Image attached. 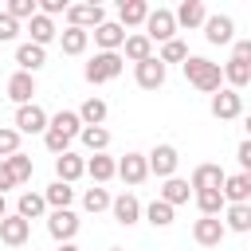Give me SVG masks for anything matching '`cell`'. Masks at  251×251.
Segmentation results:
<instances>
[{
	"label": "cell",
	"mask_w": 251,
	"mask_h": 251,
	"mask_svg": "<svg viewBox=\"0 0 251 251\" xmlns=\"http://www.w3.org/2000/svg\"><path fill=\"white\" fill-rule=\"evenodd\" d=\"M180 71H184L188 86H196L200 94H216V90L224 86L220 63H212V59H204V55H188V59L180 63Z\"/></svg>",
	"instance_id": "obj_1"
},
{
	"label": "cell",
	"mask_w": 251,
	"mask_h": 251,
	"mask_svg": "<svg viewBox=\"0 0 251 251\" xmlns=\"http://www.w3.org/2000/svg\"><path fill=\"white\" fill-rule=\"evenodd\" d=\"M122 71H126V59H122L118 51H94L90 63L82 67V78H86L90 86H102V82H114Z\"/></svg>",
	"instance_id": "obj_2"
},
{
	"label": "cell",
	"mask_w": 251,
	"mask_h": 251,
	"mask_svg": "<svg viewBox=\"0 0 251 251\" xmlns=\"http://www.w3.org/2000/svg\"><path fill=\"white\" fill-rule=\"evenodd\" d=\"M145 31V39L149 43H169V39H176V20H173V8H149V16H145V24H141Z\"/></svg>",
	"instance_id": "obj_3"
},
{
	"label": "cell",
	"mask_w": 251,
	"mask_h": 251,
	"mask_svg": "<svg viewBox=\"0 0 251 251\" xmlns=\"http://www.w3.org/2000/svg\"><path fill=\"white\" fill-rule=\"evenodd\" d=\"M145 165H149V176H161V180H169V176H176L180 153H176V145L161 141V145H153V149L145 153Z\"/></svg>",
	"instance_id": "obj_4"
},
{
	"label": "cell",
	"mask_w": 251,
	"mask_h": 251,
	"mask_svg": "<svg viewBox=\"0 0 251 251\" xmlns=\"http://www.w3.org/2000/svg\"><path fill=\"white\" fill-rule=\"evenodd\" d=\"M78 227H82V220L75 216V208H55V212H47V235H51L55 243H75Z\"/></svg>",
	"instance_id": "obj_5"
},
{
	"label": "cell",
	"mask_w": 251,
	"mask_h": 251,
	"mask_svg": "<svg viewBox=\"0 0 251 251\" xmlns=\"http://www.w3.org/2000/svg\"><path fill=\"white\" fill-rule=\"evenodd\" d=\"M67 27H82V31H94L98 24H106V8L102 4H67Z\"/></svg>",
	"instance_id": "obj_6"
},
{
	"label": "cell",
	"mask_w": 251,
	"mask_h": 251,
	"mask_svg": "<svg viewBox=\"0 0 251 251\" xmlns=\"http://www.w3.org/2000/svg\"><path fill=\"white\" fill-rule=\"evenodd\" d=\"M47 110L39 106V102H27V106H16V122H12V129L24 137V133H43L47 129Z\"/></svg>",
	"instance_id": "obj_7"
},
{
	"label": "cell",
	"mask_w": 251,
	"mask_h": 251,
	"mask_svg": "<svg viewBox=\"0 0 251 251\" xmlns=\"http://www.w3.org/2000/svg\"><path fill=\"white\" fill-rule=\"evenodd\" d=\"M133 78H137L141 90H161L165 78H169V67H165L157 55H149L145 63H133Z\"/></svg>",
	"instance_id": "obj_8"
},
{
	"label": "cell",
	"mask_w": 251,
	"mask_h": 251,
	"mask_svg": "<svg viewBox=\"0 0 251 251\" xmlns=\"http://www.w3.org/2000/svg\"><path fill=\"white\" fill-rule=\"evenodd\" d=\"M204 39H208L212 47H227V43H235V20L224 16V12L208 16V20H204Z\"/></svg>",
	"instance_id": "obj_9"
},
{
	"label": "cell",
	"mask_w": 251,
	"mask_h": 251,
	"mask_svg": "<svg viewBox=\"0 0 251 251\" xmlns=\"http://www.w3.org/2000/svg\"><path fill=\"white\" fill-rule=\"evenodd\" d=\"M243 114V94L239 90H227V86H220L216 94H212V118H220V122H231V118H239Z\"/></svg>",
	"instance_id": "obj_10"
},
{
	"label": "cell",
	"mask_w": 251,
	"mask_h": 251,
	"mask_svg": "<svg viewBox=\"0 0 251 251\" xmlns=\"http://www.w3.org/2000/svg\"><path fill=\"white\" fill-rule=\"evenodd\" d=\"M224 204H251V173H227L220 184Z\"/></svg>",
	"instance_id": "obj_11"
},
{
	"label": "cell",
	"mask_w": 251,
	"mask_h": 251,
	"mask_svg": "<svg viewBox=\"0 0 251 251\" xmlns=\"http://www.w3.org/2000/svg\"><path fill=\"white\" fill-rule=\"evenodd\" d=\"M78 176H86V157H78L75 149L59 153V157H55V180H63V184H75Z\"/></svg>",
	"instance_id": "obj_12"
},
{
	"label": "cell",
	"mask_w": 251,
	"mask_h": 251,
	"mask_svg": "<svg viewBox=\"0 0 251 251\" xmlns=\"http://www.w3.org/2000/svg\"><path fill=\"white\" fill-rule=\"evenodd\" d=\"M110 212H114V224L133 227V224L141 220V200H137L133 192H122V196H114V200H110Z\"/></svg>",
	"instance_id": "obj_13"
},
{
	"label": "cell",
	"mask_w": 251,
	"mask_h": 251,
	"mask_svg": "<svg viewBox=\"0 0 251 251\" xmlns=\"http://www.w3.org/2000/svg\"><path fill=\"white\" fill-rule=\"evenodd\" d=\"M224 224H220V216H200L196 224H192V239L200 243V247H220L224 243Z\"/></svg>",
	"instance_id": "obj_14"
},
{
	"label": "cell",
	"mask_w": 251,
	"mask_h": 251,
	"mask_svg": "<svg viewBox=\"0 0 251 251\" xmlns=\"http://www.w3.org/2000/svg\"><path fill=\"white\" fill-rule=\"evenodd\" d=\"M27 239H31V224H27V220H20L16 212L0 220V243H8V247H24Z\"/></svg>",
	"instance_id": "obj_15"
},
{
	"label": "cell",
	"mask_w": 251,
	"mask_h": 251,
	"mask_svg": "<svg viewBox=\"0 0 251 251\" xmlns=\"http://www.w3.org/2000/svg\"><path fill=\"white\" fill-rule=\"evenodd\" d=\"M90 35H94L98 51H122V43H126V27H122L118 20H106V24H98Z\"/></svg>",
	"instance_id": "obj_16"
},
{
	"label": "cell",
	"mask_w": 251,
	"mask_h": 251,
	"mask_svg": "<svg viewBox=\"0 0 251 251\" xmlns=\"http://www.w3.org/2000/svg\"><path fill=\"white\" fill-rule=\"evenodd\" d=\"M16 67H20L24 75H35V71H43V67H47V47L20 43V47H16Z\"/></svg>",
	"instance_id": "obj_17"
},
{
	"label": "cell",
	"mask_w": 251,
	"mask_h": 251,
	"mask_svg": "<svg viewBox=\"0 0 251 251\" xmlns=\"http://www.w3.org/2000/svg\"><path fill=\"white\" fill-rule=\"evenodd\" d=\"M86 176H90L94 184H106V180L118 176V161H114L110 153H90V157H86Z\"/></svg>",
	"instance_id": "obj_18"
},
{
	"label": "cell",
	"mask_w": 251,
	"mask_h": 251,
	"mask_svg": "<svg viewBox=\"0 0 251 251\" xmlns=\"http://www.w3.org/2000/svg\"><path fill=\"white\" fill-rule=\"evenodd\" d=\"M118 176H122L126 184H141V180L149 176L145 153H126V157H118Z\"/></svg>",
	"instance_id": "obj_19"
},
{
	"label": "cell",
	"mask_w": 251,
	"mask_h": 251,
	"mask_svg": "<svg viewBox=\"0 0 251 251\" xmlns=\"http://www.w3.org/2000/svg\"><path fill=\"white\" fill-rule=\"evenodd\" d=\"M224 176H227V173H224L220 165L204 161V165H196V169H192V176H188V188H192V192H200V188H220V184H224Z\"/></svg>",
	"instance_id": "obj_20"
},
{
	"label": "cell",
	"mask_w": 251,
	"mask_h": 251,
	"mask_svg": "<svg viewBox=\"0 0 251 251\" xmlns=\"http://www.w3.org/2000/svg\"><path fill=\"white\" fill-rule=\"evenodd\" d=\"M173 20H176V31H180V27H204L208 8H204L200 0H180V8L173 12Z\"/></svg>",
	"instance_id": "obj_21"
},
{
	"label": "cell",
	"mask_w": 251,
	"mask_h": 251,
	"mask_svg": "<svg viewBox=\"0 0 251 251\" xmlns=\"http://www.w3.org/2000/svg\"><path fill=\"white\" fill-rule=\"evenodd\" d=\"M220 216H224V220H220L224 231H239V235L251 231V204H227Z\"/></svg>",
	"instance_id": "obj_22"
},
{
	"label": "cell",
	"mask_w": 251,
	"mask_h": 251,
	"mask_svg": "<svg viewBox=\"0 0 251 251\" xmlns=\"http://www.w3.org/2000/svg\"><path fill=\"white\" fill-rule=\"evenodd\" d=\"M27 35H31L27 43H35V47H47L51 39H59V27H55V20H47V16H39V12H35V16L27 20Z\"/></svg>",
	"instance_id": "obj_23"
},
{
	"label": "cell",
	"mask_w": 251,
	"mask_h": 251,
	"mask_svg": "<svg viewBox=\"0 0 251 251\" xmlns=\"http://www.w3.org/2000/svg\"><path fill=\"white\" fill-rule=\"evenodd\" d=\"M122 59H129V63H145L149 55H153V43L141 35V31H126V43H122V51H118Z\"/></svg>",
	"instance_id": "obj_24"
},
{
	"label": "cell",
	"mask_w": 251,
	"mask_h": 251,
	"mask_svg": "<svg viewBox=\"0 0 251 251\" xmlns=\"http://www.w3.org/2000/svg\"><path fill=\"white\" fill-rule=\"evenodd\" d=\"M220 75H224V86H227V90H243V86L251 82V63H243V59H227V63L220 67Z\"/></svg>",
	"instance_id": "obj_25"
},
{
	"label": "cell",
	"mask_w": 251,
	"mask_h": 251,
	"mask_svg": "<svg viewBox=\"0 0 251 251\" xmlns=\"http://www.w3.org/2000/svg\"><path fill=\"white\" fill-rule=\"evenodd\" d=\"M75 114H78V122H82V126H106V118H110V106H106V98L90 94V98H86V102H82Z\"/></svg>",
	"instance_id": "obj_26"
},
{
	"label": "cell",
	"mask_w": 251,
	"mask_h": 251,
	"mask_svg": "<svg viewBox=\"0 0 251 251\" xmlns=\"http://www.w3.org/2000/svg\"><path fill=\"white\" fill-rule=\"evenodd\" d=\"M149 16V4L145 0H118V24L122 27H141Z\"/></svg>",
	"instance_id": "obj_27"
},
{
	"label": "cell",
	"mask_w": 251,
	"mask_h": 251,
	"mask_svg": "<svg viewBox=\"0 0 251 251\" xmlns=\"http://www.w3.org/2000/svg\"><path fill=\"white\" fill-rule=\"evenodd\" d=\"M31 94H35V75L16 71V75L8 78V98H12L16 106H27V102H31Z\"/></svg>",
	"instance_id": "obj_28"
},
{
	"label": "cell",
	"mask_w": 251,
	"mask_h": 251,
	"mask_svg": "<svg viewBox=\"0 0 251 251\" xmlns=\"http://www.w3.org/2000/svg\"><path fill=\"white\" fill-rule=\"evenodd\" d=\"M43 204H47V212H55V208H71V204H75V184L51 180V184L43 188Z\"/></svg>",
	"instance_id": "obj_29"
},
{
	"label": "cell",
	"mask_w": 251,
	"mask_h": 251,
	"mask_svg": "<svg viewBox=\"0 0 251 251\" xmlns=\"http://www.w3.org/2000/svg\"><path fill=\"white\" fill-rule=\"evenodd\" d=\"M188 196H192L188 180H180V176H169V180L161 184V196H157V200H165L169 208H180V204H188Z\"/></svg>",
	"instance_id": "obj_30"
},
{
	"label": "cell",
	"mask_w": 251,
	"mask_h": 251,
	"mask_svg": "<svg viewBox=\"0 0 251 251\" xmlns=\"http://www.w3.org/2000/svg\"><path fill=\"white\" fill-rule=\"evenodd\" d=\"M16 216L20 220H39V216H47V204H43V192H20V200H16Z\"/></svg>",
	"instance_id": "obj_31"
},
{
	"label": "cell",
	"mask_w": 251,
	"mask_h": 251,
	"mask_svg": "<svg viewBox=\"0 0 251 251\" xmlns=\"http://www.w3.org/2000/svg\"><path fill=\"white\" fill-rule=\"evenodd\" d=\"M86 43H90V31H82V27H63V31H59V47H63V55H82Z\"/></svg>",
	"instance_id": "obj_32"
},
{
	"label": "cell",
	"mask_w": 251,
	"mask_h": 251,
	"mask_svg": "<svg viewBox=\"0 0 251 251\" xmlns=\"http://www.w3.org/2000/svg\"><path fill=\"white\" fill-rule=\"evenodd\" d=\"M78 141H82L90 153H106V149H110V129H106V126H82V129H78Z\"/></svg>",
	"instance_id": "obj_33"
},
{
	"label": "cell",
	"mask_w": 251,
	"mask_h": 251,
	"mask_svg": "<svg viewBox=\"0 0 251 251\" xmlns=\"http://www.w3.org/2000/svg\"><path fill=\"white\" fill-rule=\"evenodd\" d=\"M192 200H196L200 216H220V212L227 208L224 196H220V188H200V192H192Z\"/></svg>",
	"instance_id": "obj_34"
},
{
	"label": "cell",
	"mask_w": 251,
	"mask_h": 251,
	"mask_svg": "<svg viewBox=\"0 0 251 251\" xmlns=\"http://www.w3.org/2000/svg\"><path fill=\"white\" fill-rule=\"evenodd\" d=\"M141 216H145L153 227H169V224L176 220V208H169L165 200H153V204H145V208H141Z\"/></svg>",
	"instance_id": "obj_35"
},
{
	"label": "cell",
	"mask_w": 251,
	"mask_h": 251,
	"mask_svg": "<svg viewBox=\"0 0 251 251\" xmlns=\"http://www.w3.org/2000/svg\"><path fill=\"white\" fill-rule=\"evenodd\" d=\"M4 165L12 169V176H16V184H24V180H31V173H35V161L20 149V153H12V157H4Z\"/></svg>",
	"instance_id": "obj_36"
},
{
	"label": "cell",
	"mask_w": 251,
	"mask_h": 251,
	"mask_svg": "<svg viewBox=\"0 0 251 251\" xmlns=\"http://www.w3.org/2000/svg\"><path fill=\"white\" fill-rule=\"evenodd\" d=\"M110 200H114V196H110L102 184H94V188H86V192H82V208H86L90 216H98V212H110Z\"/></svg>",
	"instance_id": "obj_37"
},
{
	"label": "cell",
	"mask_w": 251,
	"mask_h": 251,
	"mask_svg": "<svg viewBox=\"0 0 251 251\" xmlns=\"http://www.w3.org/2000/svg\"><path fill=\"white\" fill-rule=\"evenodd\" d=\"M47 126L63 129L67 137H78V129H82V122H78V114H75V110H59L55 118H47Z\"/></svg>",
	"instance_id": "obj_38"
},
{
	"label": "cell",
	"mask_w": 251,
	"mask_h": 251,
	"mask_svg": "<svg viewBox=\"0 0 251 251\" xmlns=\"http://www.w3.org/2000/svg\"><path fill=\"white\" fill-rule=\"evenodd\" d=\"M157 59H161L165 67H169V63H184V59H188V43H184V39H169V43H161V55H157Z\"/></svg>",
	"instance_id": "obj_39"
},
{
	"label": "cell",
	"mask_w": 251,
	"mask_h": 251,
	"mask_svg": "<svg viewBox=\"0 0 251 251\" xmlns=\"http://www.w3.org/2000/svg\"><path fill=\"white\" fill-rule=\"evenodd\" d=\"M71 141H75V137H67V133H63V129H55V126H47V129H43V145H47V153H55V157H59V153H67V149H71Z\"/></svg>",
	"instance_id": "obj_40"
},
{
	"label": "cell",
	"mask_w": 251,
	"mask_h": 251,
	"mask_svg": "<svg viewBox=\"0 0 251 251\" xmlns=\"http://www.w3.org/2000/svg\"><path fill=\"white\" fill-rule=\"evenodd\" d=\"M35 12H39L35 0H8V4H4V16H12L16 24H20V20H31Z\"/></svg>",
	"instance_id": "obj_41"
},
{
	"label": "cell",
	"mask_w": 251,
	"mask_h": 251,
	"mask_svg": "<svg viewBox=\"0 0 251 251\" xmlns=\"http://www.w3.org/2000/svg\"><path fill=\"white\" fill-rule=\"evenodd\" d=\"M12 153H20V133L12 126H0V161L12 157Z\"/></svg>",
	"instance_id": "obj_42"
},
{
	"label": "cell",
	"mask_w": 251,
	"mask_h": 251,
	"mask_svg": "<svg viewBox=\"0 0 251 251\" xmlns=\"http://www.w3.org/2000/svg\"><path fill=\"white\" fill-rule=\"evenodd\" d=\"M16 35H20V24H16L12 16H4V12H0V43H12Z\"/></svg>",
	"instance_id": "obj_43"
},
{
	"label": "cell",
	"mask_w": 251,
	"mask_h": 251,
	"mask_svg": "<svg viewBox=\"0 0 251 251\" xmlns=\"http://www.w3.org/2000/svg\"><path fill=\"white\" fill-rule=\"evenodd\" d=\"M231 59L251 63V39H235V43H231Z\"/></svg>",
	"instance_id": "obj_44"
},
{
	"label": "cell",
	"mask_w": 251,
	"mask_h": 251,
	"mask_svg": "<svg viewBox=\"0 0 251 251\" xmlns=\"http://www.w3.org/2000/svg\"><path fill=\"white\" fill-rule=\"evenodd\" d=\"M235 161H239V173H247V169H251V141H239Z\"/></svg>",
	"instance_id": "obj_45"
},
{
	"label": "cell",
	"mask_w": 251,
	"mask_h": 251,
	"mask_svg": "<svg viewBox=\"0 0 251 251\" xmlns=\"http://www.w3.org/2000/svg\"><path fill=\"white\" fill-rule=\"evenodd\" d=\"M8 188H16V176H12V169H8L4 161H0V196H4Z\"/></svg>",
	"instance_id": "obj_46"
},
{
	"label": "cell",
	"mask_w": 251,
	"mask_h": 251,
	"mask_svg": "<svg viewBox=\"0 0 251 251\" xmlns=\"http://www.w3.org/2000/svg\"><path fill=\"white\" fill-rule=\"evenodd\" d=\"M55 251H78V247H75V243H59Z\"/></svg>",
	"instance_id": "obj_47"
},
{
	"label": "cell",
	"mask_w": 251,
	"mask_h": 251,
	"mask_svg": "<svg viewBox=\"0 0 251 251\" xmlns=\"http://www.w3.org/2000/svg\"><path fill=\"white\" fill-rule=\"evenodd\" d=\"M4 216H8V208H4V196H0V220H4Z\"/></svg>",
	"instance_id": "obj_48"
},
{
	"label": "cell",
	"mask_w": 251,
	"mask_h": 251,
	"mask_svg": "<svg viewBox=\"0 0 251 251\" xmlns=\"http://www.w3.org/2000/svg\"><path fill=\"white\" fill-rule=\"evenodd\" d=\"M106 251H126V247H106Z\"/></svg>",
	"instance_id": "obj_49"
}]
</instances>
